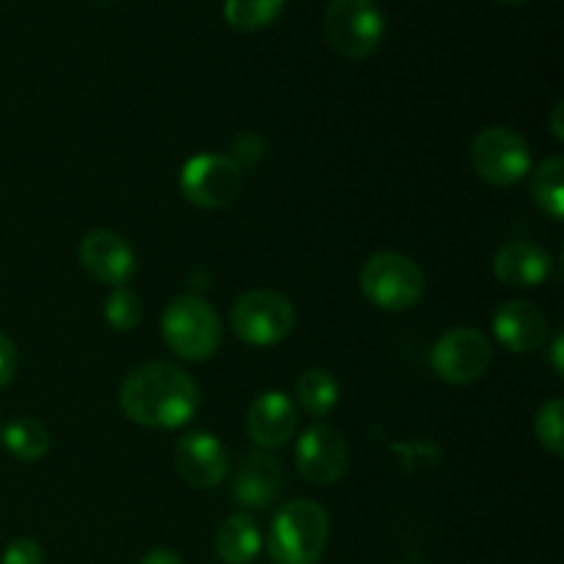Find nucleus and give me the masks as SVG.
Listing matches in <instances>:
<instances>
[{"label": "nucleus", "mask_w": 564, "mask_h": 564, "mask_svg": "<svg viewBox=\"0 0 564 564\" xmlns=\"http://www.w3.org/2000/svg\"><path fill=\"white\" fill-rule=\"evenodd\" d=\"M143 317V303L130 286H113L108 303H105V319L113 330L127 334V330H135L138 323Z\"/></svg>", "instance_id": "22"}, {"label": "nucleus", "mask_w": 564, "mask_h": 564, "mask_svg": "<svg viewBox=\"0 0 564 564\" xmlns=\"http://www.w3.org/2000/svg\"><path fill=\"white\" fill-rule=\"evenodd\" d=\"M471 165L488 185L512 187L532 171V152L510 127H488L474 138Z\"/></svg>", "instance_id": "7"}, {"label": "nucleus", "mask_w": 564, "mask_h": 564, "mask_svg": "<svg viewBox=\"0 0 564 564\" xmlns=\"http://www.w3.org/2000/svg\"><path fill=\"white\" fill-rule=\"evenodd\" d=\"M17 372V347L6 334H0V389L11 383Z\"/></svg>", "instance_id": "25"}, {"label": "nucleus", "mask_w": 564, "mask_h": 564, "mask_svg": "<svg viewBox=\"0 0 564 564\" xmlns=\"http://www.w3.org/2000/svg\"><path fill=\"white\" fill-rule=\"evenodd\" d=\"M231 328L237 339L251 347H270L284 341L295 328V306L290 297L273 290H251L231 306Z\"/></svg>", "instance_id": "6"}, {"label": "nucleus", "mask_w": 564, "mask_h": 564, "mask_svg": "<svg viewBox=\"0 0 564 564\" xmlns=\"http://www.w3.org/2000/svg\"><path fill=\"white\" fill-rule=\"evenodd\" d=\"M286 0H224V17L235 31L253 33L279 20Z\"/></svg>", "instance_id": "20"}, {"label": "nucleus", "mask_w": 564, "mask_h": 564, "mask_svg": "<svg viewBox=\"0 0 564 564\" xmlns=\"http://www.w3.org/2000/svg\"><path fill=\"white\" fill-rule=\"evenodd\" d=\"M83 270L94 281L108 286H124L135 273V253L130 242L110 229L88 231L77 248Z\"/></svg>", "instance_id": "12"}, {"label": "nucleus", "mask_w": 564, "mask_h": 564, "mask_svg": "<svg viewBox=\"0 0 564 564\" xmlns=\"http://www.w3.org/2000/svg\"><path fill=\"white\" fill-rule=\"evenodd\" d=\"M328 512L312 499H295L273 518L268 538L270 560L275 564H317L328 545Z\"/></svg>", "instance_id": "2"}, {"label": "nucleus", "mask_w": 564, "mask_h": 564, "mask_svg": "<svg viewBox=\"0 0 564 564\" xmlns=\"http://www.w3.org/2000/svg\"><path fill=\"white\" fill-rule=\"evenodd\" d=\"M182 196L202 209L229 207L242 193V169L226 154H196L182 165Z\"/></svg>", "instance_id": "8"}, {"label": "nucleus", "mask_w": 564, "mask_h": 564, "mask_svg": "<svg viewBox=\"0 0 564 564\" xmlns=\"http://www.w3.org/2000/svg\"><path fill=\"white\" fill-rule=\"evenodd\" d=\"M3 444L17 460L22 463H36L47 455L50 449V435L42 422L31 416H20L14 422L6 424L3 430Z\"/></svg>", "instance_id": "19"}, {"label": "nucleus", "mask_w": 564, "mask_h": 564, "mask_svg": "<svg viewBox=\"0 0 564 564\" xmlns=\"http://www.w3.org/2000/svg\"><path fill=\"white\" fill-rule=\"evenodd\" d=\"M160 328H163L165 345L185 361H207L220 347V319L202 297H174L165 306Z\"/></svg>", "instance_id": "4"}, {"label": "nucleus", "mask_w": 564, "mask_h": 564, "mask_svg": "<svg viewBox=\"0 0 564 564\" xmlns=\"http://www.w3.org/2000/svg\"><path fill=\"white\" fill-rule=\"evenodd\" d=\"M534 433L543 449H549L554 457L564 455V402L551 400L534 416Z\"/></svg>", "instance_id": "23"}, {"label": "nucleus", "mask_w": 564, "mask_h": 564, "mask_svg": "<svg viewBox=\"0 0 564 564\" xmlns=\"http://www.w3.org/2000/svg\"><path fill=\"white\" fill-rule=\"evenodd\" d=\"M246 430L259 449H281L297 430L295 402L284 391H264L248 408Z\"/></svg>", "instance_id": "13"}, {"label": "nucleus", "mask_w": 564, "mask_h": 564, "mask_svg": "<svg viewBox=\"0 0 564 564\" xmlns=\"http://www.w3.org/2000/svg\"><path fill=\"white\" fill-rule=\"evenodd\" d=\"M494 334L510 352H534L549 339V319L534 303L507 301L496 308Z\"/></svg>", "instance_id": "15"}, {"label": "nucleus", "mask_w": 564, "mask_h": 564, "mask_svg": "<svg viewBox=\"0 0 564 564\" xmlns=\"http://www.w3.org/2000/svg\"><path fill=\"white\" fill-rule=\"evenodd\" d=\"M532 196L538 207L551 220H562L564 215V160L551 158L538 169L532 180Z\"/></svg>", "instance_id": "21"}, {"label": "nucleus", "mask_w": 564, "mask_h": 564, "mask_svg": "<svg viewBox=\"0 0 564 564\" xmlns=\"http://www.w3.org/2000/svg\"><path fill=\"white\" fill-rule=\"evenodd\" d=\"M174 466L182 482L196 490H213L229 474V455L213 433H187L176 441Z\"/></svg>", "instance_id": "11"}, {"label": "nucleus", "mask_w": 564, "mask_h": 564, "mask_svg": "<svg viewBox=\"0 0 564 564\" xmlns=\"http://www.w3.org/2000/svg\"><path fill=\"white\" fill-rule=\"evenodd\" d=\"M295 466L306 482L328 488L345 477L347 466H350V446L339 430L328 427V424H312L297 438Z\"/></svg>", "instance_id": "10"}, {"label": "nucleus", "mask_w": 564, "mask_h": 564, "mask_svg": "<svg viewBox=\"0 0 564 564\" xmlns=\"http://www.w3.org/2000/svg\"><path fill=\"white\" fill-rule=\"evenodd\" d=\"M141 564H182V560L171 549H152Z\"/></svg>", "instance_id": "26"}, {"label": "nucleus", "mask_w": 564, "mask_h": 564, "mask_svg": "<svg viewBox=\"0 0 564 564\" xmlns=\"http://www.w3.org/2000/svg\"><path fill=\"white\" fill-rule=\"evenodd\" d=\"M562 352H564V336H562V334H556L554 347H551V356H554V369H556V375H562V372H564Z\"/></svg>", "instance_id": "28"}, {"label": "nucleus", "mask_w": 564, "mask_h": 564, "mask_svg": "<svg viewBox=\"0 0 564 564\" xmlns=\"http://www.w3.org/2000/svg\"><path fill=\"white\" fill-rule=\"evenodd\" d=\"M494 361L488 336L474 328H452L441 336L430 352L433 372L455 386H468L482 378Z\"/></svg>", "instance_id": "9"}, {"label": "nucleus", "mask_w": 564, "mask_h": 564, "mask_svg": "<svg viewBox=\"0 0 564 564\" xmlns=\"http://www.w3.org/2000/svg\"><path fill=\"white\" fill-rule=\"evenodd\" d=\"M551 253L538 242H507L494 259V275L512 290H534L551 275Z\"/></svg>", "instance_id": "16"}, {"label": "nucleus", "mask_w": 564, "mask_h": 564, "mask_svg": "<svg viewBox=\"0 0 564 564\" xmlns=\"http://www.w3.org/2000/svg\"><path fill=\"white\" fill-rule=\"evenodd\" d=\"M295 400L308 416H328L339 402V380L328 369H306L295 383Z\"/></svg>", "instance_id": "18"}, {"label": "nucleus", "mask_w": 564, "mask_h": 564, "mask_svg": "<svg viewBox=\"0 0 564 564\" xmlns=\"http://www.w3.org/2000/svg\"><path fill=\"white\" fill-rule=\"evenodd\" d=\"M284 488V468L268 452H246L237 463L235 474V499L251 510H264L279 499Z\"/></svg>", "instance_id": "14"}, {"label": "nucleus", "mask_w": 564, "mask_h": 564, "mask_svg": "<svg viewBox=\"0 0 564 564\" xmlns=\"http://www.w3.org/2000/svg\"><path fill=\"white\" fill-rule=\"evenodd\" d=\"M121 411L149 430L185 427L198 411V386L185 369L165 361L132 369L121 383Z\"/></svg>", "instance_id": "1"}, {"label": "nucleus", "mask_w": 564, "mask_h": 564, "mask_svg": "<svg viewBox=\"0 0 564 564\" xmlns=\"http://www.w3.org/2000/svg\"><path fill=\"white\" fill-rule=\"evenodd\" d=\"M496 3H501V6H521V3H527V0H496Z\"/></svg>", "instance_id": "29"}, {"label": "nucleus", "mask_w": 564, "mask_h": 564, "mask_svg": "<svg viewBox=\"0 0 564 564\" xmlns=\"http://www.w3.org/2000/svg\"><path fill=\"white\" fill-rule=\"evenodd\" d=\"M0 564H44L42 545L31 538L14 540V543H9V549L3 551Z\"/></svg>", "instance_id": "24"}, {"label": "nucleus", "mask_w": 564, "mask_h": 564, "mask_svg": "<svg viewBox=\"0 0 564 564\" xmlns=\"http://www.w3.org/2000/svg\"><path fill=\"white\" fill-rule=\"evenodd\" d=\"M562 113H564V102L554 105V110H551V130H554V138L556 141H564V121H562Z\"/></svg>", "instance_id": "27"}, {"label": "nucleus", "mask_w": 564, "mask_h": 564, "mask_svg": "<svg viewBox=\"0 0 564 564\" xmlns=\"http://www.w3.org/2000/svg\"><path fill=\"white\" fill-rule=\"evenodd\" d=\"M215 551L226 564H251L262 551V534L251 516H229L215 534Z\"/></svg>", "instance_id": "17"}, {"label": "nucleus", "mask_w": 564, "mask_h": 564, "mask_svg": "<svg viewBox=\"0 0 564 564\" xmlns=\"http://www.w3.org/2000/svg\"><path fill=\"white\" fill-rule=\"evenodd\" d=\"M364 297L383 312H408L424 295V273L411 257L397 251H380L361 268Z\"/></svg>", "instance_id": "3"}, {"label": "nucleus", "mask_w": 564, "mask_h": 564, "mask_svg": "<svg viewBox=\"0 0 564 564\" xmlns=\"http://www.w3.org/2000/svg\"><path fill=\"white\" fill-rule=\"evenodd\" d=\"M330 47L345 58H367L383 42L386 20L375 0H330L323 14Z\"/></svg>", "instance_id": "5"}]
</instances>
